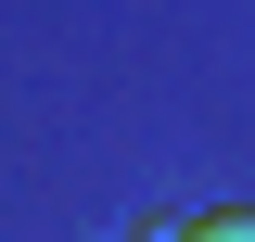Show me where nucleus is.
<instances>
[{
	"instance_id": "obj_1",
	"label": "nucleus",
	"mask_w": 255,
	"mask_h": 242,
	"mask_svg": "<svg viewBox=\"0 0 255 242\" xmlns=\"http://www.w3.org/2000/svg\"><path fill=\"white\" fill-rule=\"evenodd\" d=\"M153 242H255V204H217V217H166Z\"/></svg>"
}]
</instances>
